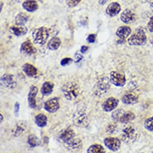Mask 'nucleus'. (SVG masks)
<instances>
[{
  "label": "nucleus",
  "mask_w": 153,
  "mask_h": 153,
  "mask_svg": "<svg viewBox=\"0 0 153 153\" xmlns=\"http://www.w3.org/2000/svg\"><path fill=\"white\" fill-rule=\"evenodd\" d=\"M61 91L64 97L67 100L74 101L79 96L80 88L76 83L68 82L63 85Z\"/></svg>",
  "instance_id": "f257e3e1"
},
{
  "label": "nucleus",
  "mask_w": 153,
  "mask_h": 153,
  "mask_svg": "<svg viewBox=\"0 0 153 153\" xmlns=\"http://www.w3.org/2000/svg\"><path fill=\"white\" fill-rule=\"evenodd\" d=\"M123 140L127 143L130 144L135 142L138 137V133L134 126L131 124H127L122 131L121 134Z\"/></svg>",
  "instance_id": "f03ea898"
},
{
  "label": "nucleus",
  "mask_w": 153,
  "mask_h": 153,
  "mask_svg": "<svg viewBox=\"0 0 153 153\" xmlns=\"http://www.w3.org/2000/svg\"><path fill=\"white\" fill-rule=\"evenodd\" d=\"M49 36V29L45 27L36 28L32 32V38L35 44L39 45L45 44Z\"/></svg>",
  "instance_id": "7ed1b4c3"
},
{
  "label": "nucleus",
  "mask_w": 153,
  "mask_h": 153,
  "mask_svg": "<svg viewBox=\"0 0 153 153\" xmlns=\"http://www.w3.org/2000/svg\"><path fill=\"white\" fill-rule=\"evenodd\" d=\"M146 34L142 29H137V32L128 39V43L131 46H142L146 44Z\"/></svg>",
  "instance_id": "20e7f679"
},
{
  "label": "nucleus",
  "mask_w": 153,
  "mask_h": 153,
  "mask_svg": "<svg viewBox=\"0 0 153 153\" xmlns=\"http://www.w3.org/2000/svg\"><path fill=\"white\" fill-rule=\"evenodd\" d=\"M73 122L74 125L80 128H86L90 124L87 114L82 111H77L74 113L73 117Z\"/></svg>",
  "instance_id": "39448f33"
},
{
  "label": "nucleus",
  "mask_w": 153,
  "mask_h": 153,
  "mask_svg": "<svg viewBox=\"0 0 153 153\" xmlns=\"http://www.w3.org/2000/svg\"><path fill=\"white\" fill-rule=\"evenodd\" d=\"M109 80L111 83L117 87H123L126 83L124 74L119 71H112L110 74Z\"/></svg>",
  "instance_id": "423d86ee"
},
{
  "label": "nucleus",
  "mask_w": 153,
  "mask_h": 153,
  "mask_svg": "<svg viewBox=\"0 0 153 153\" xmlns=\"http://www.w3.org/2000/svg\"><path fill=\"white\" fill-rule=\"evenodd\" d=\"M104 143L109 149L114 152L118 151L121 146V141L117 137H106L104 140Z\"/></svg>",
  "instance_id": "0eeeda50"
},
{
  "label": "nucleus",
  "mask_w": 153,
  "mask_h": 153,
  "mask_svg": "<svg viewBox=\"0 0 153 153\" xmlns=\"http://www.w3.org/2000/svg\"><path fill=\"white\" fill-rule=\"evenodd\" d=\"M1 84L5 88L13 89L16 86V81L14 80V76L11 74H4L1 78Z\"/></svg>",
  "instance_id": "6e6552de"
},
{
  "label": "nucleus",
  "mask_w": 153,
  "mask_h": 153,
  "mask_svg": "<svg viewBox=\"0 0 153 153\" xmlns=\"http://www.w3.org/2000/svg\"><path fill=\"white\" fill-rule=\"evenodd\" d=\"M74 137L75 133L70 127H67L62 130L59 134V139L63 142V143L71 140L74 139Z\"/></svg>",
  "instance_id": "1a4fd4ad"
},
{
  "label": "nucleus",
  "mask_w": 153,
  "mask_h": 153,
  "mask_svg": "<svg viewBox=\"0 0 153 153\" xmlns=\"http://www.w3.org/2000/svg\"><path fill=\"white\" fill-rule=\"evenodd\" d=\"M44 109L49 113H55L59 109L58 98H53L47 101L44 104Z\"/></svg>",
  "instance_id": "9d476101"
},
{
  "label": "nucleus",
  "mask_w": 153,
  "mask_h": 153,
  "mask_svg": "<svg viewBox=\"0 0 153 153\" xmlns=\"http://www.w3.org/2000/svg\"><path fill=\"white\" fill-rule=\"evenodd\" d=\"M118 103V100L114 97H110L102 104V109L105 112H109L114 110L117 107Z\"/></svg>",
  "instance_id": "9b49d317"
},
{
  "label": "nucleus",
  "mask_w": 153,
  "mask_h": 153,
  "mask_svg": "<svg viewBox=\"0 0 153 153\" xmlns=\"http://www.w3.org/2000/svg\"><path fill=\"white\" fill-rule=\"evenodd\" d=\"M65 147L71 151H76L80 149L82 147V143L80 139L79 138H74L71 140L64 143Z\"/></svg>",
  "instance_id": "f8f14e48"
},
{
  "label": "nucleus",
  "mask_w": 153,
  "mask_h": 153,
  "mask_svg": "<svg viewBox=\"0 0 153 153\" xmlns=\"http://www.w3.org/2000/svg\"><path fill=\"white\" fill-rule=\"evenodd\" d=\"M38 93V89L36 86H31L28 95V102L30 108L35 109L37 107L36 97Z\"/></svg>",
  "instance_id": "ddd939ff"
},
{
  "label": "nucleus",
  "mask_w": 153,
  "mask_h": 153,
  "mask_svg": "<svg viewBox=\"0 0 153 153\" xmlns=\"http://www.w3.org/2000/svg\"><path fill=\"white\" fill-rule=\"evenodd\" d=\"M27 123L25 121H21L16 123L15 126L12 130V134L15 137L21 136L27 129Z\"/></svg>",
  "instance_id": "4468645a"
},
{
  "label": "nucleus",
  "mask_w": 153,
  "mask_h": 153,
  "mask_svg": "<svg viewBox=\"0 0 153 153\" xmlns=\"http://www.w3.org/2000/svg\"><path fill=\"white\" fill-rule=\"evenodd\" d=\"M120 19L125 24H130L136 20L135 14L130 9H126L121 15Z\"/></svg>",
  "instance_id": "2eb2a0df"
},
{
  "label": "nucleus",
  "mask_w": 153,
  "mask_h": 153,
  "mask_svg": "<svg viewBox=\"0 0 153 153\" xmlns=\"http://www.w3.org/2000/svg\"><path fill=\"white\" fill-rule=\"evenodd\" d=\"M21 51L24 54L30 56L36 54L37 50L30 40H27L22 44L21 46Z\"/></svg>",
  "instance_id": "dca6fc26"
},
{
  "label": "nucleus",
  "mask_w": 153,
  "mask_h": 153,
  "mask_svg": "<svg viewBox=\"0 0 153 153\" xmlns=\"http://www.w3.org/2000/svg\"><path fill=\"white\" fill-rule=\"evenodd\" d=\"M139 97L134 92L126 94L121 98L122 102L125 104H134L138 102Z\"/></svg>",
  "instance_id": "f3484780"
},
{
  "label": "nucleus",
  "mask_w": 153,
  "mask_h": 153,
  "mask_svg": "<svg viewBox=\"0 0 153 153\" xmlns=\"http://www.w3.org/2000/svg\"><path fill=\"white\" fill-rule=\"evenodd\" d=\"M121 9V8L120 4L118 3L115 2L111 3L108 6L106 9V12L109 16L114 17L117 16L120 12Z\"/></svg>",
  "instance_id": "a211bd4d"
},
{
  "label": "nucleus",
  "mask_w": 153,
  "mask_h": 153,
  "mask_svg": "<svg viewBox=\"0 0 153 153\" xmlns=\"http://www.w3.org/2000/svg\"><path fill=\"white\" fill-rule=\"evenodd\" d=\"M10 32L16 36H22L28 32V28L25 26H13L10 28Z\"/></svg>",
  "instance_id": "6ab92c4d"
},
{
  "label": "nucleus",
  "mask_w": 153,
  "mask_h": 153,
  "mask_svg": "<svg viewBox=\"0 0 153 153\" xmlns=\"http://www.w3.org/2000/svg\"><path fill=\"white\" fill-rule=\"evenodd\" d=\"M24 9L28 12H34L39 8V5L36 0H25L22 4Z\"/></svg>",
  "instance_id": "aec40b11"
},
{
  "label": "nucleus",
  "mask_w": 153,
  "mask_h": 153,
  "mask_svg": "<svg viewBox=\"0 0 153 153\" xmlns=\"http://www.w3.org/2000/svg\"><path fill=\"white\" fill-rule=\"evenodd\" d=\"M131 32V30L128 26H121L118 28L116 35L121 39H125L128 37Z\"/></svg>",
  "instance_id": "412c9836"
},
{
  "label": "nucleus",
  "mask_w": 153,
  "mask_h": 153,
  "mask_svg": "<svg viewBox=\"0 0 153 153\" xmlns=\"http://www.w3.org/2000/svg\"><path fill=\"white\" fill-rule=\"evenodd\" d=\"M22 70L29 77H34L37 74V68L33 64L25 63L22 66Z\"/></svg>",
  "instance_id": "4be33fe9"
},
{
  "label": "nucleus",
  "mask_w": 153,
  "mask_h": 153,
  "mask_svg": "<svg viewBox=\"0 0 153 153\" xmlns=\"http://www.w3.org/2000/svg\"><path fill=\"white\" fill-rule=\"evenodd\" d=\"M61 44V41L60 39L56 36L53 37L48 43L47 48L48 50L51 51H55L58 49L60 45Z\"/></svg>",
  "instance_id": "5701e85b"
},
{
  "label": "nucleus",
  "mask_w": 153,
  "mask_h": 153,
  "mask_svg": "<svg viewBox=\"0 0 153 153\" xmlns=\"http://www.w3.org/2000/svg\"><path fill=\"white\" fill-rule=\"evenodd\" d=\"M54 85L51 82H45L41 88V93L44 96H47L51 94L53 92Z\"/></svg>",
  "instance_id": "b1692460"
},
{
  "label": "nucleus",
  "mask_w": 153,
  "mask_h": 153,
  "mask_svg": "<svg viewBox=\"0 0 153 153\" xmlns=\"http://www.w3.org/2000/svg\"><path fill=\"white\" fill-rule=\"evenodd\" d=\"M35 122L36 125L39 127H44L47 125L48 118L45 114L40 113L36 116L34 118Z\"/></svg>",
  "instance_id": "393cba45"
},
{
  "label": "nucleus",
  "mask_w": 153,
  "mask_h": 153,
  "mask_svg": "<svg viewBox=\"0 0 153 153\" xmlns=\"http://www.w3.org/2000/svg\"><path fill=\"white\" fill-rule=\"evenodd\" d=\"M135 118V115L133 112L131 111L125 112L121 118L120 119V121L123 124L128 123L130 121L133 120Z\"/></svg>",
  "instance_id": "a878e982"
},
{
  "label": "nucleus",
  "mask_w": 153,
  "mask_h": 153,
  "mask_svg": "<svg viewBox=\"0 0 153 153\" xmlns=\"http://www.w3.org/2000/svg\"><path fill=\"white\" fill-rule=\"evenodd\" d=\"M87 153H105V149L102 145L94 144L88 147Z\"/></svg>",
  "instance_id": "bb28decb"
},
{
  "label": "nucleus",
  "mask_w": 153,
  "mask_h": 153,
  "mask_svg": "<svg viewBox=\"0 0 153 153\" xmlns=\"http://www.w3.org/2000/svg\"><path fill=\"white\" fill-rule=\"evenodd\" d=\"M28 16L23 12L18 14L15 18V22L16 25L18 26H24V24L28 21Z\"/></svg>",
  "instance_id": "cd10ccee"
},
{
  "label": "nucleus",
  "mask_w": 153,
  "mask_h": 153,
  "mask_svg": "<svg viewBox=\"0 0 153 153\" xmlns=\"http://www.w3.org/2000/svg\"><path fill=\"white\" fill-rule=\"evenodd\" d=\"M28 143L31 147H36L40 145L41 142L40 139L34 134H31L28 137Z\"/></svg>",
  "instance_id": "c85d7f7f"
},
{
  "label": "nucleus",
  "mask_w": 153,
  "mask_h": 153,
  "mask_svg": "<svg viewBox=\"0 0 153 153\" xmlns=\"http://www.w3.org/2000/svg\"><path fill=\"white\" fill-rule=\"evenodd\" d=\"M110 80L108 78H103L99 82V88H100V89H101L102 92H105L108 91V89L110 88Z\"/></svg>",
  "instance_id": "c756f323"
},
{
  "label": "nucleus",
  "mask_w": 153,
  "mask_h": 153,
  "mask_svg": "<svg viewBox=\"0 0 153 153\" xmlns=\"http://www.w3.org/2000/svg\"><path fill=\"white\" fill-rule=\"evenodd\" d=\"M144 127L149 131H153V117L149 118L145 120L144 122Z\"/></svg>",
  "instance_id": "7c9ffc66"
},
{
  "label": "nucleus",
  "mask_w": 153,
  "mask_h": 153,
  "mask_svg": "<svg viewBox=\"0 0 153 153\" xmlns=\"http://www.w3.org/2000/svg\"><path fill=\"white\" fill-rule=\"evenodd\" d=\"M125 112L122 109H118L115 110L112 114V118L115 121H120Z\"/></svg>",
  "instance_id": "2f4dec72"
},
{
  "label": "nucleus",
  "mask_w": 153,
  "mask_h": 153,
  "mask_svg": "<svg viewBox=\"0 0 153 153\" xmlns=\"http://www.w3.org/2000/svg\"><path fill=\"white\" fill-rule=\"evenodd\" d=\"M117 126L115 124L111 123L107 126L106 132L108 133H110V134H112L115 132V131L117 130Z\"/></svg>",
  "instance_id": "473e14b6"
},
{
  "label": "nucleus",
  "mask_w": 153,
  "mask_h": 153,
  "mask_svg": "<svg viewBox=\"0 0 153 153\" xmlns=\"http://www.w3.org/2000/svg\"><path fill=\"white\" fill-rule=\"evenodd\" d=\"M81 2V0H65L66 4L70 8H74L76 6Z\"/></svg>",
  "instance_id": "72a5a7b5"
},
{
  "label": "nucleus",
  "mask_w": 153,
  "mask_h": 153,
  "mask_svg": "<svg viewBox=\"0 0 153 153\" xmlns=\"http://www.w3.org/2000/svg\"><path fill=\"white\" fill-rule=\"evenodd\" d=\"M72 61H73V60L71 58H64L61 61L60 64L61 66H64L69 64L70 63H71Z\"/></svg>",
  "instance_id": "f704fd0d"
},
{
  "label": "nucleus",
  "mask_w": 153,
  "mask_h": 153,
  "mask_svg": "<svg viewBox=\"0 0 153 153\" xmlns=\"http://www.w3.org/2000/svg\"><path fill=\"white\" fill-rule=\"evenodd\" d=\"M19 109H20V104L18 102H16L15 104V107H14V113L16 117L19 116Z\"/></svg>",
  "instance_id": "c9c22d12"
},
{
  "label": "nucleus",
  "mask_w": 153,
  "mask_h": 153,
  "mask_svg": "<svg viewBox=\"0 0 153 153\" xmlns=\"http://www.w3.org/2000/svg\"><path fill=\"white\" fill-rule=\"evenodd\" d=\"M147 26L149 31L151 33H153V16L150 18Z\"/></svg>",
  "instance_id": "e433bc0d"
},
{
  "label": "nucleus",
  "mask_w": 153,
  "mask_h": 153,
  "mask_svg": "<svg viewBox=\"0 0 153 153\" xmlns=\"http://www.w3.org/2000/svg\"><path fill=\"white\" fill-rule=\"evenodd\" d=\"M96 40V35L94 34H91L88 36V38H87V41L89 43H94Z\"/></svg>",
  "instance_id": "4c0bfd02"
},
{
  "label": "nucleus",
  "mask_w": 153,
  "mask_h": 153,
  "mask_svg": "<svg viewBox=\"0 0 153 153\" xmlns=\"http://www.w3.org/2000/svg\"><path fill=\"white\" fill-rule=\"evenodd\" d=\"M88 50V46H82L81 48V52L82 53H85V52H87V51Z\"/></svg>",
  "instance_id": "58836bf2"
},
{
  "label": "nucleus",
  "mask_w": 153,
  "mask_h": 153,
  "mask_svg": "<svg viewBox=\"0 0 153 153\" xmlns=\"http://www.w3.org/2000/svg\"><path fill=\"white\" fill-rule=\"evenodd\" d=\"M108 2V0H99V4L101 5H103L104 4H105L106 2Z\"/></svg>",
  "instance_id": "ea45409f"
},
{
  "label": "nucleus",
  "mask_w": 153,
  "mask_h": 153,
  "mask_svg": "<svg viewBox=\"0 0 153 153\" xmlns=\"http://www.w3.org/2000/svg\"><path fill=\"white\" fill-rule=\"evenodd\" d=\"M150 8H151L152 12H153V2H152V3H151V4H150Z\"/></svg>",
  "instance_id": "a19ab883"
},
{
  "label": "nucleus",
  "mask_w": 153,
  "mask_h": 153,
  "mask_svg": "<svg viewBox=\"0 0 153 153\" xmlns=\"http://www.w3.org/2000/svg\"><path fill=\"white\" fill-rule=\"evenodd\" d=\"M3 121V115L1 114V122H2Z\"/></svg>",
  "instance_id": "79ce46f5"
},
{
  "label": "nucleus",
  "mask_w": 153,
  "mask_h": 153,
  "mask_svg": "<svg viewBox=\"0 0 153 153\" xmlns=\"http://www.w3.org/2000/svg\"><path fill=\"white\" fill-rule=\"evenodd\" d=\"M1 10H2V7H3V3H2V2L1 3Z\"/></svg>",
  "instance_id": "37998d69"
}]
</instances>
